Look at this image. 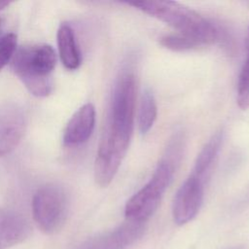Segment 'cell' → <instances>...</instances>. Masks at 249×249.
Masks as SVG:
<instances>
[{
	"instance_id": "13",
	"label": "cell",
	"mask_w": 249,
	"mask_h": 249,
	"mask_svg": "<svg viewBox=\"0 0 249 249\" xmlns=\"http://www.w3.org/2000/svg\"><path fill=\"white\" fill-rule=\"evenodd\" d=\"M158 116V107L154 94L146 89L141 96L138 110V128L142 134L147 133L153 126Z\"/></svg>"
},
{
	"instance_id": "15",
	"label": "cell",
	"mask_w": 249,
	"mask_h": 249,
	"mask_svg": "<svg viewBox=\"0 0 249 249\" xmlns=\"http://www.w3.org/2000/svg\"><path fill=\"white\" fill-rule=\"evenodd\" d=\"M160 44L166 49L177 51V52L188 51L200 46L195 40L179 33L175 35L172 34V35H166L161 37L160 40Z\"/></svg>"
},
{
	"instance_id": "6",
	"label": "cell",
	"mask_w": 249,
	"mask_h": 249,
	"mask_svg": "<svg viewBox=\"0 0 249 249\" xmlns=\"http://www.w3.org/2000/svg\"><path fill=\"white\" fill-rule=\"evenodd\" d=\"M204 182L191 174L178 189L172 205L176 224L184 225L192 221L199 211L203 199Z\"/></svg>"
},
{
	"instance_id": "11",
	"label": "cell",
	"mask_w": 249,
	"mask_h": 249,
	"mask_svg": "<svg viewBox=\"0 0 249 249\" xmlns=\"http://www.w3.org/2000/svg\"><path fill=\"white\" fill-rule=\"evenodd\" d=\"M56 37L58 53L63 65L69 70L77 69L81 64V52L71 25L62 22L58 27Z\"/></svg>"
},
{
	"instance_id": "7",
	"label": "cell",
	"mask_w": 249,
	"mask_h": 249,
	"mask_svg": "<svg viewBox=\"0 0 249 249\" xmlns=\"http://www.w3.org/2000/svg\"><path fill=\"white\" fill-rule=\"evenodd\" d=\"M144 232L143 223L130 222L86 241L80 249H125Z\"/></svg>"
},
{
	"instance_id": "4",
	"label": "cell",
	"mask_w": 249,
	"mask_h": 249,
	"mask_svg": "<svg viewBox=\"0 0 249 249\" xmlns=\"http://www.w3.org/2000/svg\"><path fill=\"white\" fill-rule=\"evenodd\" d=\"M173 172L170 161H160L149 182L126 201L124 215L128 221L143 223L154 214L171 182Z\"/></svg>"
},
{
	"instance_id": "3",
	"label": "cell",
	"mask_w": 249,
	"mask_h": 249,
	"mask_svg": "<svg viewBox=\"0 0 249 249\" xmlns=\"http://www.w3.org/2000/svg\"><path fill=\"white\" fill-rule=\"evenodd\" d=\"M133 124L107 115L94 161V180L106 188L114 179L127 152Z\"/></svg>"
},
{
	"instance_id": "12",
	"label": "cell",
	"mask_w": 249,
	"mask_h": 249,
	"mask_svg": "<svg viewBox=\"0 0 249 249\" xmlns=\"http://www.w3.org/2000/svg\"><path fill=\"white\" fill-rule=\"evenodd\" d=\"M223 140V131H216L210 139L205 143L201 151L198 153L192 174L204 182V179L211 169V166L218 155Z\"/></svg>"
},
{
	"instance_id": "17",
	"label": "cell",
	"mask_w": 249,
	"mask_h": 249,
	"mask_svg": "<svg viewBox=\"0 0 249 249\" xmlns=\"http://www.w3.org/2000/svg\"><path fill=\"white\" fill-rule=\"evenodd\" d=\"M10 4L11 2H8V1H0V11L7 8Z\"/></svg>"
},
{
	"instance_id": "14",
	"label": "cell",
	"mask_w": 249,
	"mask_h": 249,
	"mask_svg": "<svg viewBox=\"0 0 249 249\" xmlns=\"http://www.w3.org/2000/svg\"><path fill=\"white\" fill-rule=\"evenodd\" d=\"M236 101L240 109L249 108V54L246 56L238 77Z\"/></svg>"
},
{
	"instance_id": "2",
	"label": "cell",
	"mask_w": 249,
	"mask_h": 249,
	"mask_svg": "<svg viewBox=\"0 0 249 249\" xmlns=\"http://www.w3.org/2000/svg\"><path fill=\"white\" fill-rule=\"evenodd\" d=\"M138 10L154 17L201 45L212 44L218 37L213 24L195 10L173 1L126 2Z\"/></svg>"
},
{
	"instance_id": "19",
	"label": "cell",
	"mask_w": 249,
	"mask_h": 249,
	"mask_svg": "<svg viewBox=\"0 0 249 249\" xmlns=\"http://www.w3.org/2000/svg\"><path fill=\"white\" fill-rule=\"evenodd\" d=\"M2 27H3V19L0 18V32L2 30Z\"/></svg>"
},
{
	"instance_id": "5",
	"label": "cell",
	"mask_w": 249,
	"mask_h": 249,
	"mask_svg": "<svg viewBox=\"0 0 249 249\" xmlns=\"http://www.w3.org/2000/svg\"><path fill=\"white\" fill-rule=\"evenodd\" d=\"M32 212L36 224L44 232H55L62 227L67 217L66 193L55 184L41 186L33 196Z\"/></svg>"
},
{
	"instance_id": "1",
	"label": "cell",
	"mask_w": 249,
	"mask_h": 249,
	"mask_svg": "<svg viewBox=\"0 0 249 249\" xmlns=\"http://www.w3.org/2000/svg\"><path fill=\"white\" fill-rule=\"evenodd\" d=\"M10 62L14 74L33 95L45 97L52 92L53 73L56 63V54L52 46H21L16 49Z\"/></svg>"
},
{
	"instance_id": "9",
	"label": "cell",
	"mask_w": 249,
	"mask_h": 249,
	"mask_svg": "<svg viewBox=\"0 0 249 249\" xmlns=\"http://www.w3.org/2000/svg\"><path fill=\"white\" fill-rule=\"evenodd\" d=\"M25 117L18 109L0 113V158L10 154L20 142L25 131Z\"/></svg>"
},
{
	"instance_id": "10",
	"label": "cell",
	"mask_w": 249,
	"mask_h": 249,
	"mask_svg": "<svg viewBox=\"0 0 249 249\" xmlns=\"http://www.w3.org/2000/svg\"><path fill=\"white\" fill-rule=\"evenodd\" d=\"M30 234V226L20 215L0 208V249L15 246Z\"/></svg>"
},
{
	"instance_id": "18",
	"label": "cell",
	"mask_w": 249,
	"mask_h": 249,
	"mask_svg": "<svg viewBox=\"0 0 249 249\" xmlns=\"http://www.w3.org/2000/svg\"><path fill=\"white\" fill-rule=\"evenodd\" d=\"M246 49H247V53H249V29H248V33H247V37H246Z\"/></svg>"
},
{
	"instance_id": "16",
	"label": "cell",
	"mask_w": 249,
	"mask_h": 249,
	"mask_svg": "<svg viewBox=\"0 0 249 249\" xmlns=\"http://www.w3.org/2000/svg\"><path fill=\"white\" fill-rule=\"evenodd\" d=\"M17 49V36L14 33H7L0 37V71L10 62Z\"/></svg>"
},
{
	"instance_id": "8",
	"label": "cell",
	"mask_w": 249,
	"mask_h": 249,
	"mask_svg": "<svg viewBox=\"0 0 249 249\" xmlns=\"http://www.w3.org/2000/svg\"><path fill=\"white\" fill-rule=\"evenodd\" d=\"M95 124V108L91 103L80 107L67 123L62 136L64 146L75 147L85 143Z\"/></svg>"
}]
</instances>
